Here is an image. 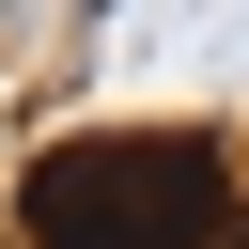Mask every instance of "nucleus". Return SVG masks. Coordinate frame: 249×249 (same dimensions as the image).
<instances>
[{
	"label": "nucleus",
	"instance_id": "obj_1",
	"mask_svg": "<svg viewBox=\"0 0 249 249\" xmlns=\"http://www.w3.org/2000/svg\"><path fill=\"white\" fill-rule=\"evenodd\" d=\"M218 218V140H78L31 171V249H202Z\"/></svg>",
	"mask_w": 249,
	"mask_h": 249
}]
</instances>
